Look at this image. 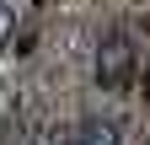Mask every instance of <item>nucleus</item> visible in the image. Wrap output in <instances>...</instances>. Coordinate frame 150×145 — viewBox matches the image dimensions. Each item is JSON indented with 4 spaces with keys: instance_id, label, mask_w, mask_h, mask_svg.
<instances>
[{
    "instance_id": "obj_1",
    "label": "nucleus",
    "mask_w": 150,
    "mask_h": 145,
    "mask_svg": "<svg viewBox=\"0 0 150 145\" xmlns=\"http://www.w3.org/2000/svg\"><path fill=\"white\" fill-rule=\"evenodd\" d=\"M97 81L102 86H129L134 81V43L129 38H102V48H97Z\"/></svg>"
},
{
    "instance_id": "obj_2",
    "label": "nucleus",
    "mask_w": 150,
    "mask_h": 145,
    "mask_svg": "<svg viewBox=\"0 0 150 145\" xmlns=\"http://www.w3.org/2000/svg\"><path fill=\"white\" fill-rule=\"evenodd\" d=\"M75 145H118V129L107 118H81L75 124Z\"/></svg>"
},
{
    "instance_id": "obj_3",
    "label": "nucleus",
    "mask_w": 150,
    "mask_h": 145,
    "mask_svg": "<svg viewBox=\"0 0 150 145\" xmlns=\"http://www.w3.org/2000/svg\"><path fill=\"white\" fill-rule=\"evenodd\" d=\"M11 32H16V16H11L6 6H0V48H6V43H11Z\"/></svg>"
}]
</instances>
